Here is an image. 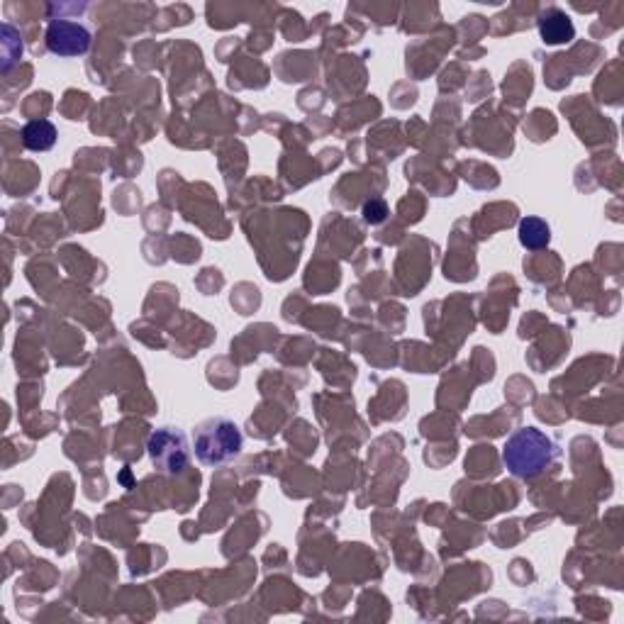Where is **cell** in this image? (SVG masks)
I'll return each mask as SVG.
<instances>
[{"label": "cell", "mask_w": 624, "mask_h": 624, "mask_svg": "<svg viewBox=\"0 0 624 624\" xmlns=\"http://www.w3.org/2000/svg\"><path fill=\"white\" fill-rule=\"evenodd\" d=\"M517 234H520L522 247L532 249V252L549 247L551 242V230L542 217H525V220L520 222V232Z\"/></svg>", "instance_id": "obj_7"}, {"label": "cell", "mask_w": 624, "mask_h": 624, "mask_svg": "<svg viewBox=\"0 0 624 624\" xmlns=\"http://www.w3.org/2000/svg\"><path fill=\"white\" fill-rule=\"evenodd\" d=\"M388 217V205L386 200L381 198H371L364 203V220L369 222V225H381V222H386Z\"/></svg>", "instance_id": "obj_8"}, {"label": "cell", "mask_w": 624, "mask_h": 624, "mask_svg": "<svg viewBox=\"0 0 624 624\" xmlns=\"http://www.w3.org/2000/svg\"><path fill=\"white\" fill-rule=\"evenodd\" d=\"M556 456H559V449H556L554 439L546 437L537 427L517 429L507 437L503 447V464L512 476L522 478V481L542 476L546 468L554 464Z\"/></svg>", "instance_id": "obj_1"}, {"label": "cell", "mask_w": 624, "mask_h": 624, "mask_svg": "<svg viewBox=\"0 0 624 624\" xmlns=\"http://www.w3.org/2000/svg\"><path fill=\"white\" fill-rule=\"evenodd\" d=\"M242 429L230 417H208L193 429L195 459L205 466H222L242 454Z\"/></svg>", "instance_id": "obj_2"}, {"label": "cell", "mask_w": 624, "mask_h": 624, "mask_svg": "<svg viewBox=\"0 0 624 624\" xmlns=\"http://www.w3.org/2000/svg\"><path fill=\"white\" fill-rule=\"evenodd\" d=\"M147 451L152 466L164 476H181L188 468V461H191L186 434L176 427H161L152 432Z\"/></svg>", "instance_id": "obj_3"}, {"label": "cell", "mask_w": 624, "mask_h": 624, "mask_svg": "<svg viewBox=\"0 0 624 624\" xmlns=\"http://www.w3.org/2000/svg\"><path fill=\"white\" fill-rule=\"evenodd\" d=\"M539 35H542L544 44H568L576 37V27L564 10L549 8L539 18Z\"/></svg>", "instance_id": "obj_5"}, {"label": "cell", "mask_w": 624, "mask_h": 624, "mask_svg": "<svg viewBox=\"0 0 624 624\" xmlns=\"http://www.w3.org/2000/svg\"><path fill=\"white\" fill-rule=\"evenodd\" d=\"M22 144L30 152H49L57 144V127L49 120H32L22 127Z\"/></svg>", "instance_id": "obj_6"}, {"label": "cell", "mask_w": 624, "mask_h": 624, "mask_svg": "<svg viewBox=\"0 0 624 624\" xmlns=\"http://www.w3.org/2000/svg\"><path fill=\"white\" fill-rule=\"evenodd\" d=\"M47 49L57 57H81L91 49L93 35L88 27L74 20H52L44 35Z\"/></svg>", "instance_id": "obj_4"}]
</instances>
